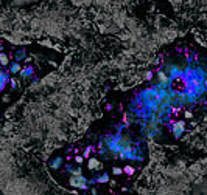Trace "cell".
<instances>
[{
  "label": "cell",
  "mask_w": 207,
  "mask_h": 195,
  "mask_svg": "<svg viewBox=\"0 0 207 195\" xmlns=\"http://www.w3.org/2000/svg\"><path fill=\"white\" fill-rule=\"evenodd\" d=\"M128 110L125 122L146 139H179L207 110V48L190 39L165 47Z\"/></svg>",
  "instance_id": "6da1fadb"
},
{
  "label": "cell",
  "mask_w": 207,
  "mask_h": 195,
  "mask_svg": "<svg viewBox=\"0 0 207 195\" xmlns=\"http://www.w3.org/2000/svg\"><path fill=\"white\" fill-rule=\"evenodd\" d=\"M92 143L100 160L123 163L125 166H140L148 160L146 138L128 122H117L95 132Z\"/></svg>",
  "instance_id": "7a4b0ae2"
},
{
  "label": "cell",
  "mask_w": 207,
  "mask_h": 195,
  "mask_svg": "<svg viewBox=\"0 0 207 195\" xmlns=\"http://www.w3.org/2000/svg\"><path fill=\"white\" fill-rule=\"evenodd\" d=\"M20 84L17 82V79L13 78V74L10 73V70L5 68V67L0 65V98L5 96L6 92H14V90H19Z\"/></svg>",
  "instance_id": "3957f363"
},
{
  "label": "cell",
  "mask_w": 207,
  "mask_h": 195,
  "mask_svg": "<svg viewBox=\"0 0 207 195\" xmlns=\"http://www.w3.org/2000/svg\"><path fill=\"white\" fill-rule=\"evenodd\" d=\"M67 183H69L70 187H73L76 190H86L89 186V178L86 175H73L67 178Z\"/></svg>",
  "instance_id": "277c9868"
}]
</instances>
